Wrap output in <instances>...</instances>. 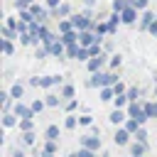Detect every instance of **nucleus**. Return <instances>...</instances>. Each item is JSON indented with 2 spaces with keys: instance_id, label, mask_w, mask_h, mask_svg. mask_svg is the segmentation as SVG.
<instances>
[{
  "instance_id": "f257e3e1",
  "label": "nucleus",
  "mask_w": 157,
  "mask_h": 157,
  "mask_svg": "<svg viewBox=\"0 0 157 157\" xmlns=\"http://www.w3.org/2000/svg\"><path fill=\"white\" fill-rule=\"evenodd\" d=\"M118 81H120L118 71H113V69L105 71V69H103V71H93L91 78L86 81V86H88V88H103V86H115Z\"/></svg>"
},
{
  "instance_id": "f03ea898",
  "label": "nucleus",
  "mask_w": 157,
  "mask_h": 157,
  "mask_svg": "<svg viewBox=\"0 0 157 157\" xmlns=\"http://www.w3.org/2000/svg\"><path fill=\"white\" fill-rule=\"evenodd\" d=\"M27 83H29L32 88H44V91H52L54 86H61V83H64V76H59V74H52V76H32Z\"/></svg>"
},
{
  "instance_id": "7ed1b4c3",
  "label": "nucleus",
  "mask_w": 157,
  "mask_h": 157,
  "mask_svg": "<svg viewBox=\"0 0 157 157\" xmlns=\"http://www.w3.org/2000/svg\"><path fill=\"white\" fill-rule=\"evenodd\" d=\"M71 22H74V29H78V32H83V29H93V12L91 10H86V12H74L71 15Z\"/></svg>"
},
{
  "instance_id": "20e7f679",
  "label": "nucleus",
  "mask_w": 157,
  "mask_h": 157,
  "mask_svg": "<svg viewBox=\"0 0 157 157\" xmlns=\"http://www.w3.org/2000/svg\"><path fill=\"white\" fill-rule=\"evenodd\" d=\"M108 52H101L98 56H91L88 61H86V69H88V74H93V71H103L105 66H108Z\"/></svg>"
},
{
  "instance_id": "39448f33",
  "label": "nucleus",
  "mask_w": 157,
  "mask_h": 157,
  "mask_svg": "<svg viewBox=\"0 0 157 157\" xmlns=\"http://www.w3.org/2000/svg\"><path fill=\"white\" fill-rule=\"evenodd\" d=\"M78 147H88V150L98 152V150L103 147V140H101V135L88 132V135H81V137H78Z\"/></svg>"
},
{
  "instance_id": "423d86ee",
  "label": "nucleus",
  "mask_w": 157,
  "mask_h": 157,
  "mask_svg": "<svg viewBox=\"0 0 157 157\" xmlns=\"http://www.w3.org/2000/svg\"><path fill=\"white\" fill-rule=\"evenodd\" d=\"M132 137H135V135H132V132H130V130H128L125 125H120V128H115V135H113V142H115L118 147H128V145L132 142Z\"/></svg>"
},
{
  "instance_id": "0eeeda50",
  "label": "nucleus",
  "mask_w": 157,
  "mask_h": 157,
  "mask_svg": "<svg viewBox=\"0 0 157 157\" xmlns=\"http://www.w3.org/2000/svg\"><path fill=\"white\" fill-rule=\"evenodd\" d=\"M103 37L101 34H96L93 29H83V32H78V44L81 47H91V44H96V42H101Z\"/></svg>"
},
{
  "instance_id": "6e6552de",
  "label": "nucleus",
  "mask_w": 157,
  "mask_h": 157,
  "mask_svg": "<svg viewBox=\"0 0 157 157\" xmlns=\"http://www.w3.org/2000/svg\"><path fill=\"white\" fill-rule=\"evenodd\" d=\"M12 113H15L17 118H34V110H32V105H27L25 101H15V105H12Z\"/></svg>"
},
{
  "instance_id": "1a4fd4ad",
  "label": "nucleus",
  "mask_w": 157,
  "mask_h": 157,
  "mask_svg": "<svg viewBox=\"0 0 157 157\" xmlns=\"http://www.w3.org/2000/svg\"><path fill=\"white\" fill-rule=\"evenodd\" d=\"M130 115H128V110L125 108H113L110 110V115H108V120L115 125V128H120V125H125V120H128Z\"/></svg>"
},
{
  "instance_id": "9d476101",
  "label": "nucleus",
  "mask_w": 157,
  "mask_h": 157,
  "mask_svg": "<svg viewBox=\"0 0 157 157\" xmlns=\"http://www.w3.org/2000/svg\"><path fill=\"white\" fill-rule=\"evenodd\" d=\"M59 152V142L56 140H44L42 147H39V157H56Z\"/></svg>"
},
{
  "instance_id": "9b49d317",
  "label": "nucleus",
  "mask_w": 157,
  "mask_h": 157,
  "mask_svg": "<svg viewBox=\"0 0 157 157\" xmlns=\"http://www.w3.org/2000/svg\"><path fill=\"white\" fill-rule=\"evenodd\" d=\"M137 12H140V10H137V7H132V5H130V7H125V10L120 12V17H123V25H128V27H132L135 22H140V17H137Z\"/></svg>"
},
{
  "instance_id": "f8f14e48",
  "label": "nucleus",
  "mask_w": 157,
  "mask_h": 157,
  "mask_svg": "<svg viewBox=\"0 0 157 157\" xmlns=\"http://www.w3.org/2000/svg\"><path fill=\"white\" fill-rule=\"evenodd\" d=\"M157 20V15L152 12V10H142V15H140V22H137V27H140V32H147L150 29V25Z\"/></svg>"
},
{
  "instance_id": "ddd939ff",
  "label": "nucleus",
  "mask_w": 157,
  "mask_h": 157,
  "mask_svg": "<svg viewBox=\"0 0 157 157\" xmlns=\"http://www.w3.org/2000/svg\"><path fill=\"white\" fill-rule=\"evenodd\" d=\"M128 150H130V155H132V157H145V155H147V142H142V140H135V137H132V142L128 145Z\"/></svg>"
},
{
  "instance_id": "4468645a",
  "label": "nucleus",
  "mask_w": 157,
  "mask_h": 157,
  "mask_svg": "<svg viewBox=\"0 0 157 157\" xmlns=\"http://www.w3.org/2000/svg\"><path fill=\"white\" fill-rule=\"evenodd\" d=\"M113 98H115V88H113V86L98 88V101H101V103H113Z\"/></svg>"
},
{
  "instance_id": "2eb2a0df",
  "label": "nucleus",
  "mask_w": 157,
  "mask_h": 157,
  "mask_svg": "<svg viewBox=\"0 0 157 157\" xmlns=\"http://www.w3.org/2000/svg\"><path fill=\"white\" fill-rule=\"evenodd\" d=\"M44 101H47V108H61V105H64L61 93H54V91H49V93L44 96Z\"/></svg>"
},
{
  "instance_id": "dca6fc26",
  "label": "nucleus",
  "mask_w": 157,
  "mask_h": 157,
  "mask_svg": "<svg viewBox=\"0 0 157 157\" xmlns=\"http://www.w3.org/2000/svg\"><path fill=\"white\" fill-rule=\"evenodd\" d=\"M59 135H61V128H59L56 123H52V125L44 128V135H42V137H44V140H56V142H59Z\"/></svg>"
},
{
  "instance_id": "f3484780",
  "label": "nucleus",
  "mask_w": 157,
  "mask_h": 157,
  "mask_svg": "<svg viewBox=\"0 0 157 157\" xmlns=\"http://www.w3.org/2000/svg\"><path fill=\"white\" fill-rule=\"evenodd\" d=\"M52 15L61 20V17H71V15H74V10H71V5H69V2H61L56 10H52Z\"/></svg>"
},
{
  "instance_id": "a211bd4d",
  "label": "nucleus",
  "mask_w": 157,
  "mask_h": 157,
  "mask_svg": "<svg viewBox=\"0 0 157 157\" xmlns=\"http://www.w3.org/2000/svg\"><path fill=\"white\" fill-rule=\"evenodd\" d=\"M105 20H108V25H110V34H115V32H118V27L123 25V17H120V12H110Z\"/></svg>"
},
{
  "instance_id": "6ab92c4d",
  "label": "nucleus",
  "mask_w": 157,
  "mask_h": 157,
  "mask_svg": "<svg viewBox=\"0 0 157 157\" xmlns=\"http://www.w3.org/2000/svg\"><path fill=\"white\" fill-rule=\"evenodd\" d=\"M59 39L69 47V44H78V29H69V32H64V34H59Z\"/></svg>"
},
{
  "instance_id": "aec40b11",
  "label": "nucleus",
  "mask_w": 157,
  "mask_h": 157,
  "mask_svg": "<svg viewBox=\"0 0 157 157\" xmlns=\"http://www.w3.org/2000/svg\"><path fill=\"white\" fill-rule=\"evenodd\" d=\"M17 123H20V118H17L12 110L2 113V128H5V130H7V128H17Z\"/></svg>"
},
{
  "instance_id": "412c9836",
  "label": "nucleus",
  "mask_w": 157,
  "mask_h": 157,
  "mask_svg": "<svg viewBox=\"0 0 157 157\" xmlns=\"http://www.w3.org/2000/svg\"><path fill=\"white\" fill-rule=\"evenodd\" d=\"M10 96H12L15 101H22V96H25V83H22V81H15V83L10 86Z\"/></svg>"
},
{
  "instance_id": "4be33fe9",
  "label": "nucleus",
  "mask_w": 157,
  "mask_h": 157,
  "mask_svg": "<svg viewBox=\"0 0 157 157\" xmlns=\"http://www.w3.org/2000/svg\"><path fill=\"white\" fill-rule=\"evenodd\" d=\"M59 93H61L64 101H69V98L76 96V88H74V83H61V86H59Z\"/></svg>"
},
{
  "instance_id": "5701e85b",
  "label": "nucleus",
  "mask_w": 157,
  "mask_h": 157,
  "mask_svg": "<svg viewBox=\"0 0 157 157\" xmlns=\"http://www.w3.org/2000/svg\"><path fill=\"white\" fill-rule=\"evenodd\" d=\"M125 110H128V115H130V118H137V115L142 113V101H130Z\"/></svg>"
},
{
  "instance_id": "b1692460",
  "label": "nucleus",
  "mask_w": 157,
  "mask_h": 157,
  "mask_svg": "<svg viewBox=\"0 0 157 157\" xmlns=\"http://www.w3.org/2000/svg\"><path fill=\"white\" fill-rule=\"evenodd\" d=\"M76 128H78V115L66 113L64 115V130H76Z\"/></svg>"
},
{
  "instance_id": "393cba45",
  "label": "nucleus",
  "mask_w": 157,
  "mask_h": 157,
  "mask_svg": "<svg viewBox=\"0 0 157 157\" xmlns=\"http://www.w3.org/2000/svg\"><path fill=\"white\" fill-rule=\"evenodd\" d=\"M34 140H37V132H34V130H27V132H20V145H25V147H29V145H34Z\"/></svg>"
},
{
  "instance_id": "a878e982",
  "label": "nucleus",
  "mask_w": 157,
  "mask_h": 157,
  "mask_svg": "<svg viewBox=\"0 0 157 157\" xmlns=\"http://www.w3.org/2000/svg\"><path fill=\"white\" fill-rule=\"evenodd\" d=\"M123 66V54H118V52H113L110 54V59H108V69H113V71H118Z\"/></svg>"
},
{
  "instance_id": "bb28decb",
  "label": "nucleus",
  "mask_w": 157,
  "mask_h": 157,
  "mask_svg": "<svg viewBox=\"0 0 157 157\" xmlns=\"http://www.w3.org/2000/svg\"><path fill=\"white\" fill-rule=\"evenodd\" d=\"M128 103H130L128 91H125V93H115V98H113V108H128Z\"/></svg>"
},
{
  "instance_id": "cd10ccee",
  "label": "nucleus",
  "mask_w": 157,
  "mask_h": 157,
  "mask_svg": "<svg viewBox=\"0 0 157 157\" xmlns=\"http://www.w3.org/2000/svg\"><path fill=\"white\" fill-rule=\"evenodd\" d=\"M0 49H2V56H12V54H15V44H12V39H5V37H2Z\"/></svg>"
},
{
  "instance_id": "c85d7f7f",
  "label": "nucleus",
  "mask_w": 157,
  "mask_h": 157,
  "mask_svg": "<svg viewBox=\"0 0 157 157\" xmlns=\"http://www.w3.org/2000/svg\"><path fill=\"white\" fill-rule=\"evenodd\" d=\"M17 130H20V132L34 130V118H20V123H17Z\"/></svg>"
},
{
  "instance_id": "c756f323",
  "label": "nucleus",
  "mask_w": 157,
  "mask_h": 157,
  "mask_svg": "<svg viewBox=\"0 0 157 157\" xmlns=\"http://www.w3.org/2000/svg\"><path fill=\"white\" fill-rule=\"evenodd\" d=\"M142 110L147 113V118H157V103L155 101H142Z\"/></svg>"
},
{
  "instance_id": "7c9ffc66",
  "label": "nucleus",
  "mask_w": 157,
  "mask_h": 157,
  "mask_svg": "<svg viewBox=\"0 0 157 157\" xmlns=\"http://www.w3.org/2000/svg\"><path fill=\"white\" fill-rule=\"evenodd\" d=\"M69 29H74L71 17H61V20H59V34H64V32H69Z\"/></svg>"
},
{
  "instance_id": "2f4dec72",
  "label": "nucleus",
  "mask_w": 157,
  "mask_h": 157,
  "mask_svg": "<svg viewBox=\"0 0 157 157\" xmlns=\"http://www.w3.org/2000/svg\"><path fill=\"white\" fill-rule=\"evenodd\" d=\"M34 56H37L39 61H42V59H47V56H52V54H49V47H44V44H37V47H34Z\"/></svg>"
},
{
  "instance_id": "473e14b6",
  "label": "nucleus",
  "mask_w": 157,
  "mask_h": 157,
  "mask_svg": "<svg viewBox=\"0 0 157 157\" xmlns=\"http://www.w3.org/2000/svg\"><path fill=\"white\" fill-rule=\"evenodd\" d=\"M125 7H130V0H113L110 2V10L113 12H123Z\"/></svg>"
},
{
  "instance_id": "72a5a7b5",
  "label": "nucleus",
  "mask_w": 157,
  "mask_h": 157,
  "mask_svg": "<svg viewBox=\"0 0 157 157\" xmlns=\"http://www.w3.org/2000/svg\"><path fill=\"white\" fill-rule=\"evenodd\" d=\"M29 105H32V110H34V115H37V113H42V110L47 108V101H44V98H34Z\"/></svg>"
},
{
  "instance_id": "f704fd0d",
  "label": "nucleus",
  "mask_w": 157,
  "mask_h": 157,
  "mask_svg": "<svg viewBox=\"0 0 157 157\" xmlns=\"http://www.w3.org/2000/svg\"><path fill=\"white\" fill-rule=\"evenodd\" d=\"M76 108H78V101H76V98H69V101H64V105H61L64 113H74Z\"/></svg>"
},
{
  "instance_id": "c9c22d12",
  "label": "nucleus",
  "mask_w": 157,
  "mask_h": 157,
  "mask_svg": "<svg viewBox=\"0 0 157 157\" xmlns=\"http://www.w3.org/2000/svg\"><path fill=\"white\" fill-rule=\"evenodd\" d=\"M78 125H81V128H91V125H93V115H91V113H81V115H78Z\"/></svg>"
},
{
  "instance_id": "e433bc0d",
  "label": "nucleus",
  "mask_w": 157,
  "mask_h": 157,
  "mask_svg": "<svg viewBox=\"0 0 157 157\" xmlns=\"http://www.w3.org/2000/svg\"><path fill=\"white\" fill-rule=\"evenodd\" d=\"M78 47H81V44H69V47H66V59H76Z\"/></svg>"
},
{
  "instance_id": "4c0bfd02",
  "label": "nucleus",
  "mask_w": 157,
  "mask_h": 157,
  "mask_svg": "<svg viewBox=\"0 0 157 157\" xmlns=\"http://www.w3.org/2000/svg\"><path fill=\"white\" fill-rule=\"evenodd\" d=\"M128 98H130V101H140V88H137V86H130V88H128Z\"/></svg>"
},
{
  "instance_id": "58836bf2",
  "label": "nucleus",
  "mask_w": 157,
  "mask_h": 157,
  "mask_svg": "<svg viewBox=\"0 0 157 157\" xmlns=\"http://www.w3.org/2000/svg\"><path fill=\"white\" fill-rule=\"evenodd\" d=\"M130 5H132V7H137V10L142 12V10H147V5H150V0H130Z\"/></svg>"
},
{
  "instance_id": "ea45409f",
  "label": "nucleus",
  "mask_w": 157,
  "mask_h": 157,
  "mask_svg": "<svg viewBox=\"0 0 157 157\" xmlns=\"http://www.w3.org/2000/svg\"><path fill=\"white\" fill-rule=\"evenodd\" d=\"M78 157H98V152H93L88 147H78Z\"/></svg>"
},
{
  "instance_id": "a19ab883",
  "label": "nucleus",
  "mask_w": 157,
  "mask_h": 157,
  "mask_svg": "<svg viewBox=\"0 0 157 157\" xmlns=\"http://www.w3.org/2000/svg\"><path fill=\"white\" fill-rule=\"evenodd\" d=\"M135 140H142V142H147V130H145V125H140V130L135 132Z\"/></svg>"
},
{
  "instance_id": "79ce46f5",
  "label": "nucleus",
  "mask_w": 157,
  "mask_h": 157,
  "mask_svg": "<svg viewBox=\"0 0 157 157\" xmlns=\"http://www.w3.org/2000/svg\"><path fill=\"white\" fill-rule=\"evenodd\" d=\"M5 25L12 27V29H17V27H20V20H15V17H5Z\"/></svg>"
},
{
  "instance_id": "37998d69",
  "label": "nucleus",
  "mask_w": 157,
  "mask_h": 157,
  "mask_svg": "<svg viewBox=\"0 0 157 157\" xmlns=\"http://www.w3.org/2000/svg\"><path fill=\"white\" fill-rule=\"evenodd\" d=\"M32 2H34V0H15V7H17V10H22V7H29Z\"/></svg>"
},
{
  "instance_id": "c03bdc74",
  "label": "nucleus",
  "mask_w": 157,
  "mask_h": 157,
  "mask_svg": "<svg viewBox=\"0 0 157 157\" xmlns=\"http://www.w3.org/2000/svg\"><path fill=\"white\" fill-rule=\"evenodd\" d=\"M113 88H115V93H125V91H128V86H125L123 81H118V83H115Z\"/></svg>"
},
{
  "instance_id": "a18cd8bd",
  "label": "nucleus",
  "mask_w": 157,
  "mask_h": 157,
  "mask_svg": "<svg viewBox=\"0 0 157 157\" xmlns=\"http://www.w3.org/2000/svg\"><path fill=\"white\" fill-rule=\"evenodd\" d=\"M44 5H47L49 10H56V7L61 5V2H59V0H44Z\"/></svg>"
},
{
  "instance_id": "49530a36",
  "label": "nucleus",
  "mask_w": 157,
  "mask_h": 157,
  "mask_svg": "<svg viewBox=\"0 0 157 157\" xmlns=\"http://www.w3.org/2000/svg\"><path fill=\"white\" fill-rule=\"evenodd\" d=\"M103 49H105V52L110 54V52L115 49V44H113V42H108V39H103Z\"/></svg>"
},
{
  "instance_id": "de8ad7c7",
  "label": "nucleus",
  "mask_w": 157,
  "mask_h": 157,
  "mask_svg": "<svg viewBox=\"0 0 157 157\" xmlns=\"http://www.w3.org/2000/svg\"><path fill=\"white\" fill-rule=\"evenodd\" d=\"M147 32H150V34H155V37H157V20H155V22H152V25H150V29H147Z\"/></svg>"
},
{
  "instance_id": "09e8293b",
  "label": "nucleus",
  "mask_w": 157,
  "mask_h": 157,
  "mask_svg": "<svg viewBox=\"0 0 157 157\" xmlns=\"http://www.w3.org/2000/svg\"><path fill=\"white\" fill-rule=\"evenodd\" d=\"M12 157H27V155H25L22 150H12Z\"/></svg>"
},
{
  "instance_id": "8fccbe9b",
  "label": "nucleus",
  "mask_w": 157,
  "mask_h": 157,
  "mask_svg": "<svg viewBox=\"0 0 157 157\" xmlns=\"http://www.w3.org/2000/svg\"><path fill=\"white\" fill-rule=\"evenodd\" d=\"M81 2H83L86 7H93V5H96V0H81Z\"/></svg>"
},
{
  "instance_id": "3c124183",
  "label": "nucleus",
  "mask_w": 157,
  "mask_h": 157,
  "mask_svg": "<svg viewBox=\"0 0 157 157\" xmlns=\"http://www.w3.org/2000/svg\"><path fill=\"white\" fill-rule=\"evenodd\" d=\"M66 157H78V150H76V152H69Z\"/></svg>"
},
{
  "instance_id": "603ef678",
  "label": "nucleus",
  "mask_w": 157,
  "mask_h": 157,
  "mask_svg": "<svg viewBox=\"0 0 157 157\" xmlns=\"http://www.w3.org/2000/svg\"><path fill=\"white\" fill-rule=\"evenodd\" d=\"M101 157H110V152H105V150H103V152H101Z\"/></svg>"
}]
</instances>
